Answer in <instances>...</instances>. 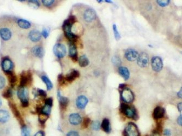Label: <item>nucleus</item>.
Instances as JSON below:
<instances>
[{"mask_svg":"<svg viewBox=\"0 0 182 136\" xmlns=\"http://www.w3.org/2000/svg\"><path fill=\"white\" fill-rule=\"evenodd\" d=\"M120 110L128 118L132 119L135 121H137L139 119L137 111L135 108L132 106H129L128 104L123 103L121 104L120 106Z\"/></svg>","mask_w":182,"mask_h":136,"instance_id":"1","label":"nucleus"},{"mask_svg":"<svg viewBox=\"0 0 182 136\" xmlns=\"http://www.w3.org/2000/svg\"><path fill=\"white\" fill-rule=\"evenodd\" d=\"M17 96L20 100L22 107H27L29 105L28 99V91L26 88L19 87L17 91Z\"/></svg>","mask_w":182,"mask_h":136,"instance_id":"2","label":"nucleus"},{"mask_svg":"<svg viewBox=\"0 0 182 136\" xmlns=\"http://www.w3.org/2000/svg\"><path fill=\"white\" fill-rule=\"evenodd\" d=\"M123 134L124 136H140L138 127L132 122H130L127 124Z\"/></svg>","mask_w":182,"mask_h":136,"instance_id":"3","label":"nucleus"},{"mask_svg":"<svg viewBox=\"0 0 182 136\" xmlns=\"http://www.w3.org/2000/svg\"><path fill=\"white\" fill-rule=\"evenodd\" d=\"M32 73L29 71L27 72L23 71L20 76V87L26 88L29 84L32 83Z\"/></svg>","mask_w":182,"mask_h":136,"instance_id":"4","label":"nucleus"},{"mask_svg":"<svg viewBox=\"0 0 182 136\" xmlns=\"http://www.w3.org/2000/svg\"><path fill=\"white\" fill-rule=\"evenodd\" d=\"M121 98L123 102L126 104H130L132 103L134 100V94L132 90L125 88L122 90Z\"/></svg>","mask_w":182,"mask_h":136,"instance_id":"5","label":"nucleus"},{"mask_svg":"<svg viewBox=\"0 0 182 136\" xmlns=\"http://www.w3.org/2000/svg\"><path fill=\"white\" fill-rule=\"evenodd\" d=\"M163 62L159 56H153L151 59V66L154 71L159 73L163 68Z\"/></svg>","mask_w":182,"mask_h":136,"instance_id":"6","label":"nucleus"},{"mask_svg":"<svg viewBox=\"0 0 182 136\" xmlns=\"http://www.w3.org/2000/svg\"><path fill=\"white\" fill-rule=\"evenodd\" d=\"M53 52L57 57L62 58L64 57L66 54V47L62 44H56L53 46Z\"/></svg>","mask_w":182,"mask_h":136,"instance_id":"7","label":"nucleus"},{"mask_svg":"<svg viewBox=\"0 0 182 136\" xmlns=\"http://www.w3.org/2000/svg\"><path fill=\"white\" fill-rule=\"evenodd\" d=\"M13 37V31L9 27H3L0 29V37L3 41L7 42Z\"/></svg>","mask_w":182,"mask_h":136,"instance_id":"8","label":"nucleus"},{"mask_svg":"<svg viewBox=\"0 0 182 136\" xmlns=\"http://www.w3.org/2000/svg\"><path fill=\"white\" fill-rule=\"evenodd\" d=\"M149 56L147 53L143 52L139 54V57L137 59L138 66L141 68H146L149 65Z\"/></svg>","mask_w":182,"mask_h":136,"instance_id":"9","label":"nucleus"},{"mask_svg":"<svg viewBox=\"0 0 182 136\" xmlns=\"http://www.w3.org/2000/svg\"><path fill=\"white\" fill-rule=\"evenodd\" d=\"M1 68L5 73L13 71L14 64L12 60L9 57L4 58L1 62Z\"/></svg>","mask_w":182,"mask_h":136,"instance_id":"10","label":"nucleus"},{"mask_svg":"<svg viewBox=\"0 0 182 136\" xmlns=\"http://www.w3.org/2000/svg\"><path fill=\"white\" fill-rule=\"evenodd\" d=\"M139 53L134 49H128L124 53V57L128 61L134 62L137 60Z\"/></svg>","mask_w":182,"mask_h":136,"instance_id":"11","label":"nucleus"},{"mask_svg":"<svg viewBox=\"0 0 182 136\" xmlns=\"http://www.w3.org/2000/svg\"><path fill=\"white\" fill-rule=\"evenodd\" d=\"M82 117L77 113H73L69 115L68 122L71 125L74 126L79 125L82 123Z\"/></svg>","mask_w":182,"mask_h":136,"instance_id":"12","label":"nucleus"},{"mask_svg":"<svg viewBox=\"0 0 182 136\" xmlns=\"http://www.w3.org/2000/svg\"><path fill=\"white\" fill-rule=\"evenodd\" d=\"M9 107L11 108L12 112L13 113L14 117L16 118L19 123L21 124V125H24V121L23 119L22 118L21 113L19 112L18 108L16 107V105L13 103V102H9Z\"/></svg>","mask_w":182,"mask_h":136,"instance_id":"13","label":"nucleus"},{"mask_svg":"<svg viewBox=\"0 0 182 136\" xmlns=\"http://www.w3.org/2000/svg\"><path fill=\"white\" fill-rule=\"evenodd\" d=\"M166 110L164 107L161 106H156L153 110V118L156 121H158L164 118L165 115Z\"/></svg>","mask_w":182,"mask_h":136,"instance_id":"14","label":"nucleus"},{"mask_svg":"<svg viewBox=\"0 0 182 136\" xmlns=\"http://www.w3.org/2000/svg\"><path fill=\"white\" fill-rule=\"evenodd\" d=\"M11 114L8 110L5 108L0 109V123L8 124L11 121Z\"/></svg>","mask_w":182,"mask_h":136,"instance_id":"15","label":"nucleus"},{"mask_svg":"<svg viewBox=\"0 0 182 136\" xmlns=\"http://www.w3.org/2000/svg\"><path fill=\"white\" fill-rule=\"evenodd\" d=\"M84 18L86 22H91L96 18V12L92 8H88L86 10L84 14Z\"/></svg>","mask_w":182,"mask_h":136,"instance_id":"16","label":"nucleus"},{"mask_svg":"<svg viewBox=\"0 0 182 136\" xmlns=\"http://www.w3.org/2000/svg\"><path fill=\"white\" fill-rule=\"evenodd\" d=\"M69 56L74 62H77L79 58L77 46L74 43L70 42L69 47Z\"/></svg>","mask_w":182,"mask_h":136,"instance_id":"17","label":"nucleus"},{"mask_svg":"<svg viewBox=\"0 0 182 136\" xmlns=\"http://www.w3.org/2000/svg\"><path fill=\"white\" fill-rule=\"evenodd\" d=\"M88 102V100L84 95H80L76 100V106L79 110H84Z\"/></svg>","mask_w":182,"mask_h":136,"instance_id":"18","label":"nucleus"},{"mask_svg":"<svg viewBox=\"0 0 182 136\" xmlns=\"http://www.w3.org/2000/svg\"><path fill=\"white\" fill-rule=\"evenodd\" d=\"M28 37L31 42H39L42 38V33L36 29H33L29 32L28 34Z\"/></svg>","mask_w":182,"mask_h":136,"instance_id":"19","label":"nucleus"},{"mask_svg":"<svg viewBox=\"0 0 182 136\" xmlns=\"http://www.w3.org/2000/svg\"><path fill=\"white\" fill-rule=\"evenodd\" d=\"M15 22L18 26L23 29H28L31 27V24L29 21L24 19H16Z\"/></svg>","mask_w":182,"mask_h":136,"instance_id":"20","label":"nucleus"},{"mask_svg":"<svg viewBox=\"0 0 182 136\" xmlns=\"http://www.w3.org/2000/svg\"><path fill=\"white\" fill-rule=\"evenodd\" d=\"M31 53L34 56L39 58H42L44 55V50L42 46L39 45L35 46L32 47Z\"/></svg>","mask_w":182,"mask_h":136,"instance_id":"21","label":"nucleus"},{"mask_svg":"<svg viewBox=\"0 0 182 136\" xmlns=\"http://www.w3.org/2000/svg\"><path fill=\"white\" fill-rule=\"evenodd\" d=\"M80 76V73L79 71L75 69H73L67 75L65 78L66 81L71 82L74 81L75 79L78 78Z\"/></svg>","mask_w":182,"mask_h":136,"instance_id":"22","label":"nucleus"},{"mask_svg":"<svg viewBox=\"0 0 182 136\" xmlns=\"http://www.w3.org/2000/svg\"><path fill=\"white\" fill-rule=\"evenodd\" d=\"M5 73L8 77V80H9L11 87H14V86L16 84L17 81H18L16 75L14 73L13 71H9V72Z\"/></svg>","mask_w":182,"mask_h":136,"instance_id":"23","label":"nucleus"},{"mask_svg":"<svg viewBox=\"0 0 182 136\" xmlns=\"http://www.w3.org/2000/svg\"><path fill=\"white\" fill-rule=\"evenodd\" d=\"M119 74L124 79L125 81H127L130 77V72L128 69L125 66H119L118 69Z\"/></svg>","mask_w":182,"mask_h":136,"instance_id":"24","label":"nucleus"},{"mask_svg":"<svg viewBox=\"0 0 182 136\" xmlns=\"http://www.w3.org/2000/svg\"><path fill=\"white\" fill-rule=\"evenodd\" d=\"M101 127L103 128V131H105L106 133L109 134L111 131V125L108 119L105 118L101 123Z\"/></svg>","mask_w":182,"mask_h":136,"instance_id":"25","label":"nucleus"},{"mask_svg":"<svg viewBox=\"0 0 182 136\" xmlns=\"http://www.w3.org/2000/svg\"><path fill=\"white\" fill-rule=\"evenodd\" d=\"M78 62L79 66L82 67L84 68L87 66H88V64H90V61L89 59H88L87 56L86 55H82L81 56L79 59H78Z\"/></svg>","mask_w":182,"mask_h":136,"instance_id":"26","label":"nucleus"},{"mask_svg":"<svg viewBox=\"0 0 182 136\" xmlns=\"http://www.w3.org/2000/svg\"><path fill=\"white\" fill-rule=\"evenodd\" d=\"M58 100H59L60 106L61 109L66 110L68 105L69 102L68 98H67V97L61 96L60 97H58Z\"/></svg>","mask_w":182,"mask_h":136,"instance_id":"27","label":"nucleus"},{"mask_svg":"<svg viewBox=\"0 0 182 136\" xmlns=\"http://www.w3.org/2000/svg\"><path fill=\"white\" fill-rule=\"evenodd\" d=\"M43 5L45 6L46 8H53L56 5V3L58 2V1L55 0H43L41 1Z\"/></svg>","mask_w":182,"mask_h":136,"instance_id":"28","label":"nucleus"},{"mask_svg":"<svg viewBox=\"0 0 182 136\" xmlns=\"http://www.w3.org/2000/svg\"><path fill=\"white\" fill-rule=\"evenodd\" d=\"M51 110V107L48 105H45L42 108H41L39 114L48 117L50 115Z\"/></svg>","mask_w":182,"mask_h":136,"instance_id":"29","label":"nucleus"},{"mask_svg":"<svg viewBox=\"0 0 182 136\" xmlns=\"http://www.w3.org/2000/svg\"><path fill=\"white\" fill-rule=\"evenodd\" d=\"M41 79H42L43 82L46 84L48 90H50L51 89L53 88V83H52V82H51V81L49 79L47 76H45V75H43V76H41Z\"/></svg>","mask_w":182,"mask_h":136,"instance_id":"30","label":"nucleus"},{"mask_svg":"<svg viewBox=\"0 0 182 136\" xmlns=\"http://www.w3.org/2000/svg\"><path fill=\"white\" fill-rule=\"evenodd\" d=\"M21 136H30L31 130L26 125L21 126Z\"/></svg>","mask_w":182,"mask_h":136,"instance_id":"31","label":"nucleus"},{"mask_svg":"<svg viewBox=\"0 0 182 136\" xmlns=\"http://www.w3.org/2000/svg\"><path fill=\"white\" fill-rule=\"evenodd\" d=\"M2 96L5 99H9L13 96V92L11 88H7L5 89L2 93Z\"/></svg>","mask_w":182,"mask_h":136,"instance_id":"32","label":"nucleus"},{"mask_svg":"<svg viewBox=\"0 0 182 136\" xmlns=\"http://www.w3.org/2000/svg\"><path fill=\"white\" fill-rule=\"evenodd\" d=\"M27 2L29 7L33 9H38L40 7L39 1L37 0L28 1Z\"/></svg>","mask_w":182,"mask_h":136,"instance_id":"33","label":"nucleus"},{"mask_svg":"<svg viewBox=\"0 0 182 136\" xmlns=\"http://www.w3.org/2000/svg\"><path fill=\"white\" fill-rule=\"evenodd\" d=\"M111 62L114 66H120L121 65L122 61L121 58L119 57L118 56H114L111 59Z\"/></svg>","mask_w":182,"mask_h":136,"instance_id":"34","label":"nucleus"},{"mask_svg":"<svg viewBox=\"0 0 182 136\" xmlns=\"http://www.w3.org/2000/svg\"><path fill=\"white\" fill-rule=\"evenodd\" d=\"M112 29H113V31H114L115 38L116 40L118 41V40H119L121 39V35L119 34L118 31V29H117V27L116 26V25L115 24H114V25H113V26H112Z\"/></svg>","mask_w":182,"mask_h":136,"instance_id":"35","label":"nucleus"},{"mask_svg":"<svg viewBox=\"0 0 182 136\" xmlns=\"http://www.w3.org/2000/svg\"><path fill=\"white\" fill-rule=\"evenodd\" d=\"M91 127L93 130L99 131L101 127V124L99 121H94L91 124Z\"/></svg>","mask_w":182,"mask_h":136,"instance_id":"36","label":"nucleus"},{"mask_svg":"<svg viewBox=\"0 0 182 136\" xmlns=\"http://www.w3.org/2000/svg\"><path fill=\"white\" fill-rule=\"evenodd\" d=\"M156 2L159 6H160L161 7H166L167 5H169L170 3V1H169V0H157V1H156Z\"/></svg>","mask_w":182,"mask_h":136,"instance_id":"37","label":"nucleus"},{"mask_svg":"<svg viewBox=\"0 0 182 136\" xmlns=\"http://www.w3.org/2000/svg\"><path fill=\"white\" fill-rule=\"evenodd\" d=\"M91 123V120L88 117H85L84 118V119L82 121V127L84 128H86L88 127V125H90Z\"/></svg>","mask_w":182,"mask_h":136,"instance_id":"38","label":"nucleus"},{"mask_svg":"<svg viewBox=\"0 0 182 136\" xmlns=\"http://www.w3.org/2000/svg\"><path fill=\"white\" fill-rule=\"evenodd\" d=\"M66 20L68 22L69 24H71V25H73L77 21L76 16L74 15L69 16L68 18L66 19Z\"/></svg>","mask_w":182,"mask_h":136,"instance_id":"39","label":"nucleus"},{"mask_svg":"<svg viewBox=\"0 0 182 136\" xmlns=\"http://www.w3.org/2000/svg\"><path fill=\"white\" fill-rule=\"evenodd\" d=\"M6 83V81L4 76L0 73V89H3L5 88Z\"/></svg>","mask_w":182,"mask_h":136,"instance_id":"40","label":"nucleus"},{"mask_svg":"<svg viewBox=\"0 0 182 136\" xmlns=\"http://www.w3.org/2000/svg\"><path fill=\"white\" fill-rule=\"evenodd\" d=\"M58 83L60 85H64L65 84V82L66 81L65 77L62 75V74H60L58 76Z\"/></svg>","mask_w":182,"mask_h":136,"instance_id":"41","label":"nucleus"},{"mask_svg":"<svg viewBox=\"0 0 182 136\" xmlns=\"http://www.w3.org/2000/svg\"><path fill=\"white\" fill-rule=\"evenodd\" d=\"M66 136H80L79 132L75 130H71L68 132Z\"/></svg>","mask_w":182,"mask_h":136,"instance_id":"42","label":"nucleus"},{"mask_svg":"<svg viewBox=\"0 0 182 136\" xmlns=\"http://www.w3.org/2000/svg\"><path fill=\"white\" fill-rule=\"evenodd\" d=\"M41 33H42V36H43L44 38H47L49 35V31L48 30V29L44 28L43 29L42 32Z\"/></svg>","mask_w":182,"mask_h":136,"instance_id":"43","label":"nucleus"},{"mask_svg":"<svg viewBox=\"0 0 182 136\" xmlns=\"http://www.w3.org/2000/svg\"><path fill=\"white\" fill-rule=\"evenodd\" d=\"M37 94L39 96L43 97H46L47 96V93L45 92V90H42V89H37Z\"/></svg>","mask_w":182,"mask_h":136,"instance_id":"44","label":"nucleus"},{"mask_svg":"<svg viewBox=\"0 0 182 136\" xmlns=\"http://www.w3.org/2000/svg\"><path fill=\"white\" fill-rule=\"evenodd\" d=\"M45 105L52 107L53 105V99L52 97H48L45 100Z\"/></svg>","mask_w":182,"mask_h":136,"instance_id":"45","label":"nucleus"},{"mask_svg":"<svg viewBox=\"0 0 182 136\" xmlns=\"http://www.w3.org/2000/svg\"><path fill=\"white\" fill-rule=\"evenodd\" d=\"M177 109L180 112V115H182V102H180L177 105Z\"/></svg>","mask_w":182,"mask_h":136,"instance_id":"46","label":"nucleus"},{"mask_svg":"<svg viewBox=\"0 0 182 136\" xmlns=\"http://www.w3.org/2000/svg\"><path fill=\"white\" fill-rule=\"evenodd\" d=\"M177 96L180 99H182V87L180 88V90L177 92Z\"/></svg>","mask_w":182,"mask_h":136,"instance_id":"47","label":"nucleus"},{"mask_svg":"<svg viewBox=\"0 0 182 136\" xmlns=\"http://www.w3.org/2000/svg\"><path fill=\"white\" fill-rule=\"evenodd\" d=\"M34 136H44V132L42 131H38Z\"/></svg>","mask_w":182,"mask_h":136,"instance_id":"48","label":"nucleus"},{"mask_svg":"<svg viewBox=\"0 0 182 136\" xmlns=\"http://www.w3.org/2000/svg\"><path fill=\"white\" fill-rule=\"evenodd\" d=\"M126 86H127L126 84H119V89H121V90H123V89H124V88H127V87Z\"/></svg>","mask_w":182,"mask_h":136,"instance_id":"49","label":"nucleus"},{"mask_svg":"<svg viewBox=\"0 0 182 136\" xmlns=\"http://www.w3.org/2000/svg\"><path fill=\"white\" fill-rule=\"evenodd\" d=\"M2 99L0 97V108L2 106Z\"/></svg>","mask_w":182,"mask_h":136,"instance_id":"50","label":"nucleus"},{"mask_svg":"<svg viewBox=\"0 0 182 136\" xmlns=\"http://www.w3.org/2000/svg\"><path fill=\"white\" fill-rule=\"evenodd\" d=\"M105 2L107 3H113V2H112V1H110V0H108V1H105Z\"/></svg>","mask_w":182,"mask_h":136,"instance_id":"51","label":"nucleus"},{"mask_svg":"<svg viewBox=\"0 0 182 136\" xmlns=\"http://www.w3.org/2000/svg\"><path fill=\"white\" fill-rule=\"evenodd\" d=\"M97 2L99 3H101L103 2V1H97Z\"/></svg>","mask_w":182,"mask_h":136,"instance_id":"52","label":"nucleus"},{"mask_svg":"<svg viewBox=\"0 0 182 136\" xmlns=\"http://www.w3.org/2000/svg\"><path fill=\"white\" fill-rule=\"evenodd\" d=\"M148 46H150V48H152V47H153V46H152V45H149Z\"/></svg>","mask_w":182,"mask_h":136,"instance_id":"53","label":"nucleus"},{"mask_svg":"<svg viewBox=\"0 0 182 136\" xmlns=\"http://www.w3.org/2000/svg\"><path fill=\"white\" fill-rule=\"evenodd\" d=\"M145 136H148V135H146Z\"/></svg>","mask_w":182,"mask_h":136,"instance_id":"54","label":"nucleus"},{"mask_svg":"<svg viewBox=\"0 0 182 136\" xmlns=\"http://www.w3.org/2000/svg\"><path fill=\"white\" fill-rule=\"evenodd\" d=\"M181 53H182V52H181Z\"/></svg>","mask_w":182,"mask_h":136,"instance_id":"55","label":"nucleus"}]
</instances>
